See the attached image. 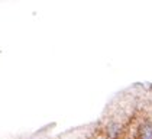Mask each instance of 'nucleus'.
I'll list each match as a JSON object with an SVG mask.
<instances>
[{"label":"nucleus","instance_id":"f257e3e1","mask_svg":"<svg viewBox=\"0 0 152 139\" xmlns=\"http://www.w3.org/2000/svg\"><path fill=\"white\" fill-rule=\"evenodd\" d=\"M122 132V125L117 123V122H113L107 126V138L109 139H117L119 135Z\"/></svg>","mask_w":152,"mask_h":139},{"label":"nucleus","instance_id":"f03ea898","mask_svg":"<svg viewBox=\"0 0 152 139\" xmlns=\"http://www.w3.org/2000/svg\"><path fill=\"white\" fill-rule=\"evenodd\" d=\"M139 139H152V123H142L138 130Z\"/></svg>","mask_w":152,"mask_h":139}]
</instances>
